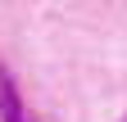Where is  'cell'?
I'll return each mask as SVG.
<instances>
[{
	"instance_id": "obj_2",
	"label": "cell",
	"mask_w": 127,
	"mask_h": 122,
	"mask_svg": "<svg viewBox=\"0 0 127 122\" xmlns=\"http://www.w3.org/2000/svg\"><path fill=\"white\" fill-rule=\"evenodd\" d=\"M123 122H127V118H123Z\"/></svg>"
},
{
	"instance_id": "obj_1",
	"label": "cell",
	"mask_w": 127,
	"mask_h": 122,
	"mask_svg": "<svg viewBox=\"0 0 127 122\" xmlns=\"http://www.w3.org/2000/svg\"><path fill=\"white\" fill-rule=\"evenodd\" d=\"M0 113H5V122H27L23 100H18V90H14V77L5 68H0Z\"/></svg>"
}]
</instances>
